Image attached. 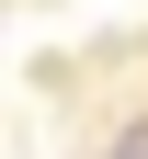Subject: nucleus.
<instances>
[{"instance_id": "f257e3e1", "label": "nucleus", "mask_w": 148, "mask_h": 159, "mask_svg": "<svg viewBox=\"0 0 148 159\" xmlns=\"http://www.w3.org/2000/svg\"><path fill=\"white\" fill-rule=\"evenodd\" d=\"M114 159H148V125H137V136H125V148H114Z\"/></svg>"}]
</instances>
